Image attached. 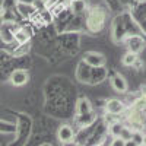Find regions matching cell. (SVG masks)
<instances>
[{"label":"cell","mask_w":146,"mask_h":146,"mask_svg":"<svg viewBox=\"0 0 146 146\" xmlns=\"http://www.w3.org/2000/svg\"><path fill=\"white\" fill-rule=\"evenodd\" d=\"M18 25H15L13 22H7V23H2V29H0V38L3 42L10 44L13 42V32L16 31Z\"/></svg>","instance_id":"5b68a950"},{"label":"cell","mask_w":146,"mask_h":146,"mask_svg":"<svg viewBox=\"0 0 146 146\" xmlns=\"http://www.w3.org/2000/svg\"><path fill=\"white\" fill-rule=\"evenodd\" d=\"M104 22H105V12L100 7H94L88 15V27H89V29L94 31V32L101 31L104 28Z\"/></svg>","instance_id":"6da1fadb"},{"label":"cell","mask_w":146,"mask_h":146,"mask_svg":"<svg viewBox=\"0 0 146 146\" xmlns=\"http://www.w3.org/2000/svg\"><path fill=\"white\" fill-rule=\"evenodd\" d=\"M57 139L60 143H69L75 140V131L69 124H63L57 129Z\"/></svg>","instance_id":"277c9868"},{"label":"cell","mask_w":146,"mask_h":146,"mask_svg":"<svg viewBox=\"0 0 146 146\" xmlns=\"http://www.w3.org/2000/svg\"><path fill=\"white\" fill-rule=\"evenodd\" d=\"M126 44H127V48L129 51L137 54L139 51L143 50V45H145V41L140 35H129L127 40H126Z\"/></svg>","instance_id":"8992f818"},{"label":"cell","mask_w":146,"mask_h":146,"mask_svg":"<svg viewBox=\"0 0 146 146\" xmlns=\"http://www.w3.org/2000/svg\"><path fill=\"white\" fill-rule=\"evenodd\" d=\"M131 135H133V129H131V127L124 126L123 129H121L120 136H118V137H121L123 140H130V139H131Z\"/></svg>","instance_id":"e0dca14e"},{"label":"cell","mask_w":146,"mask_h":146,"mask_svg":"<svg viewBox=\"0 0 146 146\" xmlns=\"http://www.w3.org/2000/svg\"><path fill=\"white\" fill-rule=\"evenodd\" d=\"M124 142L126 140H123L121 137H114V140L111 142V145H110V146H124Z\"/></svg>","instance_id":"d6986e66"},{"label":"cell","mask_w":146,"mask_h":146,"mask_svg":"<svg viewBox=\"0 0 146 146\" xmlns=\"http://www.w3.org/2000/svg\"><path fill=\"white\" fill-rule=\"evenodd\" d=\"M124 146H139V145L130 139V140H126V142H124Z\"/></svg>","instance_id":"ffe728a7"},{"label":"cell","mask_w":146,"mask_h":146,"mask_svg":"<svg viewBox=\"0 0 146 146\" xmlns=\"http://www.w3.org/2000/svg\"><path fill=\"white\" fill-rule=\"evenodd\" d=\"M41 146H53V145H48V143H44V145H41Z\"/></svg>","instance_id":"7402d4cb"},{"label":"cell","mask_w":146,"mask_h":146,"mask_svg":"<svg viewBox=\"0 0 146 146\" xmlns=\"http://www.w3.org/2000/svg\"><path fill=\"white\" fill-rule=\"evenodd\" d=\"M83 62L86 63L89 67L96 69V67H104L105 64V56L101 53H96V51H89L83 56Z\"/></svg>","instance_id":"7a4b0ae2"},{"label":"cell","mask_w":146,"mask_h":146,"mask_svg":"<svg viewBox=\"0 0 146 146\" xmlns=\"http://www.w3.org/2000/svg\"><path fill=\"white\" fill-rule=\"evenodd\" d=\"M10 82L13 86H23L29 82V73L23 69H16L10 73Z\"/></svg>","instance_id":"3957f363"},{"label":"cell","mask_w":146,"mask_h":146,"mask_svg":"<svg viewBox=\"0 0 146 146\" xmlns=\"http://www.w3.org/2000/svg\"><path fill=\"white\" fill-rule=\"evenodd\" d=\"M124 127L123 123H120V121H115V123H113L111 126H110V135H111L113 137H118L120 136V131L121 129Z\"/></svg>","instance_id":"5bb4252c"},{"label":"cell","mask_w":146,"mask_h":146,"mask_svg":"<svg viewBox=\"0 0 146 146\" xmlns=\"http://www.w3.org/2000/svg\"><path fill=\"white\" fill-rule=\"evenodd\" d=\"M19 51H15L13 54L15 56H23V54H27L28 51H29V45H28V42L27 44H19Z\"/></svg>","instance_id":"ac0fdd59"},{"label":"cell","mask_w":146,"mask_h":146,"mask_svg":"<svg viewBox=\"0 0 146 146\" xmlns=\"http://www.w3.org/2000/svg\"><path fill=\"white\" fill-rule=\"evenodd\" d=\"M2 19H3V16H2V15H0V22H2Z\"/></svg>","instance_id":"603a6c76"},{"label":"cell","mask_w":146,"mask_h":146,"mask_svg":"<svg viewBox=\"0 0 146 146\" xmlns=\"http://www.w3.org/2000/svg\"><path fill=\"white\" fill-rule=\"evenodd\" d=\"M72 10L75 13H83V12H86V3H85V0H72Z\"/></svg>","instance_id":"4fadbf2b"},{"label":"cell","mask_w":146,"mask_h":146,"mask_svg":"<svg viewBox=\"0 0 146 146\" xmlns=\"http://www.w3.org/2000/svg\"><path fill=\"white\" fill-rule=\"evenodd\" d=\"M76 75H78V79H79L80 82H89L91 75H92V67H89V66L82 60V62L79 63V66H78Z\"/></svg>","instance_id":"ba28073f"},{"label":"cell","mask_w":146,"mask_h":146,"mask_svg":"<svg viewBox=\"0 0 146 146\" xmlns=\"http://www.w3.org/2000/svg\"><path fill=\"white\" fill-rule=\"evenodd\" d=\"M29 38H31V32L27 28L18 27L16 31L13 32V41H16L18 44H27L29 42Z\"/></svg>","instance_id":"9c48e42d"},{"label":"cell","mask_w":146,"mask_h":146,"mask_svg":"<svg viewBox=\"0 0 146 146\" xmlns=\"http://www.w3.org/2000/svg\"><path fill=\"white\" fill-rule=\"evenodd\" d=\"M131 140H133V142H136L139 146H143V145H145V135H143L140 130H133Z\"/></svg>","instance_id":"9a60e30c"},{"label":"cell","mask_w":146,"mask_h":146,"mask_svg":"<svg viewBox=\"0 0 146 146\" xmlns=\"http://www.w3.org/2000/svg\"><path fill=\"white\" fill-rule=\"evenodd\" d=\"M137 60H139V57H137V54H135V53H131V51H127L124 56H123V64L124 66H127V67H131V66H135L136 63H137Z\"/></svg>","instance_id":"7c38bea8"},{"label":"cell","mask_w":146,"mask_h":146,"mask_svg":"<svg viewBox=\"0 0 146 146\" xmlns=\"http://www.w3.org/2000/svg\"><path fill=\"white\" fill-rule=\"evenodd\" d=\"M111 85H113L114 91H117V92H120V94H124V92H127V89H129L127 80L121 76V75H115V76L111 79Z\"/></svg>","instance_id":"30bf717a"},{"label":"cell","mask_w":146,"mask_h":146,"mask_svg":"<svg viewBox=\"0 0 146 146\" xmlns=\"http://www.w3.org/2000/svg\"><path fill=\"white\" fill-rule=\"evenodd\" d=\"M136 2H145V0H136Z\"/></svg>","instance_id":"cb8c5ba5"},{"label":"cell","mask_w":146,"mask_h":146,"mask_svg":"<svg viewBox=\"0 0 146 146\" xmlns=\"http://www.w3.org/2000/svg\"><path fill=\"white\" fill-rule=\"evenodd\" d=\"M18 9L21 10V13H22L23 16H29V15H32L34 12H35V7H34V6H31V5L25 6L23 3H19V5H18Z\"/></svg>","instance_id":"2e32d148"},{"label":"cell","mask_w":146,"mask_h":146,"mask_svg":"<svg viewBox=\"0 0 146 146\" xmlns=\"http://www.w3.org/2000/svg\"><path fill=\"white\" fill-rule=\"evenodd\" d=\"M91 111H92V104H91V101L86 100V98H82V100L78 102V113H79L80 115H86V114H89Z\"/></svg>","instance_id":"8fae6325"},{"label":"cell","mask_w":146,"mask_h":146,"mask_svg":"<svg viewBox=\"0 0 146 146\" xmlns=\"http://www.w3.org/2000/svg\"><path fill=\"white\" fill-rule=\"evenodd\" d=\"M105 110H107V113L108 114H111V115H118L121 113H124V110H126V105L121 102L120 100H108L107 104H105Z\"/></svg>","instance_id":"52a82bcc"},{"label":"cell","mask_w":146,"mask_h":146,"mask_svg":"<svg viewBox=\"0 0 146 146\" xmlns=\"http://www.w3.org/2000/svg\"><path fill=\"white\" fill-rule=\"evenodd\" d=\"M63 146H79V145L75 143V140H73V142H69V143H63Z\"/></svg>","instance_id":"44dd1931"}]
</instances>
